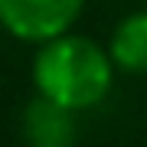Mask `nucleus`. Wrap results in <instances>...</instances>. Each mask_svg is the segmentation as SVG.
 Instances as JSON below:
<instances>
[{"label":"nucleus","mask_w":147,"mask_h":147,"mask_svg":"<svg viewBox=\"0 0 147 147\" xmlns=\"http://www.w3.org/2000/svg\"><path fill=\"white\" fill-rule=\"evenodd\" d=\"M75 111L59 101L36 95L23 111V141L26 147H72L75 144Z\"/></svg>","instance_id":"obj_3"},{"label":"nucleus","mask_w":147,"mask_h":147,"mask_svg":"<svg viewBox=\"0 0 147 147\" xmlns=\"http://www.w3.org/2000/svg\"><path fill=\"white\" fill-rule=\"evenodd\" d=\"M85 0H0V23L26 42H46L69 33Z\"/></svg>","instance_id":"obj_2"},{"label":"nucleus","mask_w":147,"mask_h":147,"mask_svg":"<svg viewBox=\"0 0 147 147\" xmlns=\"http://www.w3.org/2000/svg\"><path fill=\"white\" fill-rule=\"evenodd\" d=\"M108 59L111 65L131 75L147 72V13H131L115 26L108 42Z\"/></svg>","instance_id":"obj_4"},{"label":"nucleus","mask_w":147,"mask_h":147,"mask_svg":"<svg viewBox=\"0 0 147 147\" xmlns=\"http://www.w3.org/2000/svg\"><path fill=\"white\" fill-rule=\"evenodd\" d=\"M111 59L108 49L98 42L72 36V33H59L39 46L33 59V82L36 92L59 105L82 111L98 105L111 88Z\"/></svg>","instance_id":"obj_1"}]
</instances>
